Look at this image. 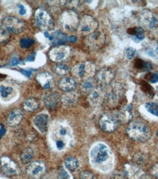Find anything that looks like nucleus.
<instances>
[{
    "mask_svg": "<svg viewBox=\"0 0 158 179\" xmlns=\"http://www.w3.org/2000/svg\"><path fill=\"white\" fill-rule=\"evenodd\" d=\"M114 71L108 67L102 68V69H100L97 72V76H96L98 84L102 85V86H106V85L109 84L114 80Z\"/></svg>",
    "mask_w": 158,
    "mask_h": 179,
    "instance_id": "13",
    "label": "nucleus"
},
{
    "mask_svg": "<svg viewBox=\"0 0 158 179\" xmlns=\"http://www.w3.org/2000/svg\"><path fill=\"white\" fill-rule=\"evenodd\" d=\"M77 86L76 82L72 78L64 77L59 82V87L65 92H71Z\"/></svg>",
    "mask_w": 158,
    "mask_h": 179,
    "instance_id": "20",
    "label": "nucleus"
},
{
    "mask_svg": "<svg viewBox=\"0 0 158 179\" xmlns=\"http://www.w3.org/2000/svg\"><path fill=\"white\" fill-rule=\"evenodd\" d=\"M21 73H22L23 75H25L26 76H27V77H30L32 74L33 72V70H25V69H21L20 71Z\"/></svg>",
    "mask_w": 158,
    "mask_h": 179,
    "instance_id": "45",
    "label": "nucleus"
},
{
    "mask_svg": "<svg viewBox=\"0 0 158 179\" xmlns=\"http://www.w3.org/2000/svg\"><path fill=\"white\" fill-rule=\"evenodd\" d=\"M60 176L62 179H70V175L62 168L60 170Z\"/></svg>",
    "mask_w": 158,
    "mask_h": 179,
    "instance_id": "43",
    "label": "nucleus"
},
{
    "mask_svg": "<svg viewBox=\"0 0 158 179\" xmlns=\"http://www.w3.org/2000/svg\"><path fill=\"white\" fill-rule=\"evenodd\" d=\"M2 27L10 33H19L24 28V23L15 16H6L2 20Z\"/></svg>",
    "mask_w": 158,
    "mask_h": 179,
    "instance_id": "8",
    "label": "nucleus"
},
{
    "mask_svg": "<svg viewBox=\"0 0 158 179\" xmlns=\"http://www.w3.org/2000/svg\"><path fill=\"white\" fill-rule=\"evenodd\" d=\"M56 146H57V149H58V150H62V149L65 148V142L63 141V140H59L56 142Z\"/></svg>",
    "mask_w": 158,
    "mask_h": 179,
    "instance_id": "42",
    "label": "nucleus"
},
{
    "mask_svg": "<svg viewBox=\"0 0 158 179\" xmlns=\"http://www.w3.org/2000/svg\"><path fill=\"white\" fill-rule=\"evenodd\" d=\"M127 134L132 140L141 142L149 140L151 135L149 125L141 120L131 121L127 129Z\"/></svg>",
    "mask_w": 158,
    "mask_h": 179,
    "instance_id": "1",
    "label": "nucleus"
},
{
    "mask_svg": "<svg viewBox=\"0 0 158 179\" xmlns=\"http://www.w3.org/2000/svg\"><path fill=\"white\" fill-rule=\"evenodd\" d=\"M18 63H19V60H18V57H14L13 58H12V61H11V65H12V66L16 65H18Z\"/></svg>",
    "mask_w": 158,
    "mask_h": 179,
    "instance_id": "48",
    "label": "nucleus"
},
{
    "mask_svg": "<svg viewBox=\"0 0 158 179\" xmlns=\"http://www.w3.org/2000/svg\"><path fill=\"white\" fill-rule=\"evenodd\" d=\"M62 28L67 31H73L78 27L79 20L77 13L73 10H66L59 18Z\"/></svg>",
    "mask_w": 158,
    "mask_h": 179,
    "instance_id": "3",
    "label": "nucleus"
},
{
    "mask_svg": "<svg viewBox=\"0 0 158 179\" xmlns=\"http://www.w3.org/2000/svg\"><path fill=\"white\" fill-rule=\"evenodd\" d=\"M70 48L67 46H56L49 52V58L51 61L59 63L67 58L70 54Z\"/></svg>",
    "mask_w": 158,
    "mask_h": 179,
    "instance_id": "12",
    "label": "nucleus"
},
{
    "mask_svg": "<svg viewBox=\"0 0 158 179\" xmlns=\"http://www.w3.org/2000/svg\"><path fill=\"white\" fill-rule=\"evenodd\" d=\"M5 132H6V129H5V128L4 127V125H0V139H1V138L5 135Z\"/></svg>",
    "mask_w": 158,
    "mask_h": 179,
    "instance_id": "46",
    "label": "nucleus"
},
{
    "mask_svg": "<svg viewBox=\"0 0 158 179\" xmlns=\"http://www.w3.org/2000/svg\"><path fill=\"white\" fill-rule=\"evenodd\" d=\"M35 54H32V55H30V56H29L28 58L27 59V62H33L34 60H35Z\"/></svg>",
    "mask_w": 158,
    "mask_h": 179,
    "instance_id": "49",
    "label": "nucleus"
},
{
    "mask_svg": "<svg viewBox=\"0 0 158 179\" xmlns=\"http://www.w3.org/2000/svg\"><path fill=\"white\" fill-rule=\"evenodd\" d=\"M127 33L132 35V39L136 43L141 41L145 38L144 29L141 27H136V28H130L128 29Z\"/></svg>",
    "mask_w": 158,
    "mask_h": 179,
    "instance_id": "25",
    "label": "nucleus"
},
{
    "mask_svg": "<svg viewBox=\"0 0 158 179\" xmlns=\"http://www.w3.org/2000/svg\"><path fill=\"white\" fill-rule=\"evenodd\" d=\"M23 118L22 112L18 109H15L10 112L7 118V123L10 126L14 127L18 125Z\"/></svg>",
    "mask_w": 158,
    "mask_h": 179,
    "instance_id": "21",
    "label": "nucleus"
},
{
    "mask_svg": "<svg viewBox=\"0 0 158 179\" xmlns=\"http://www.w3.org/2000/svg\"><path fill=\"white\" fill-rule=\"evenodd\" d=\"M156 134H157V141H158V130L157 131V132H156Z\"/></svg>",
    "mask_w": 158,
    "mask_h": 179,
    "instance_id": "51",
    "label": "nucleus"
},
{
    "mask_svg": "<svg viewBox=\"0 0 158 179\" xmlns=\"http://www.w3.org/2000/svg\"><path fill=\"white\" fill-rule=\"evenodd\" d=\"M13 93V88L12 87L5 86L2 84L0 85V96L2 99H7Z\"/></svg>",
    "mask_w": 158,
    "mask_h": 179,
    "instance_id": "33",
    "label": "nucleus"
},
{
    "mask_svg": "<svg viewBox=\"0 0 158 179\" xmlns=\"http://www.w3.org/2000/svg\"><path fill=\"white\" fill-rule=\"evenodd\" d=\"M59 134H60L62 136H65L66 134H67V129L65 127H62L61 129H59Z\"/></svg>",
    "mask_w": 158,
    "mask_h": 179,
    "instance_id": "47",
    "label": "nucleus"
},
{
    "mask_svg": "<svg viewBox=\"0 0 158 179\" xmlns=\"http://www.w3.org/2000/svg\"><path fill=\"white\" fill-rule=\"evenodd\" d=\"M157 95H158V87H157Z\"/></svg>",
    "mask_w": 158,
    "mask_h": 179,
    "instance_id": "52",
    "label": "nucleus"
},
{
    "mask_svg": "<svg viewBox=\"0 0 158 179\" xmlns=\"http://www.w3.org/2000/svg\"><path fill=\"white\" fill-rule=\"evenodd\" d=\"M72 73L75 77L86 79L95 73V65L91 62L78 63L72 68Z\"/></svg>",
    "mask_w": 158,
    "mask_h": 179,
    "instance_id": "4",
    "label": "nucleus"
},
{
    "mask_svg": "<svg viewBox=\"0 0 158 179\" xmlns=\"http://www.w3.org/2000/svg\"><path fill=\"white\" fill-rule=\"evenodd\" d=\"M80 179H97L95 176L89 171H83L79 176Z\"/></svg>",
    "mask_w": 158,
    "mask_h": 179,
    "instance_id": "38",
    "label": "nucleus"
},
{
    "mask_svg": "<svg viewBox=\"0 0 158 179\" xmlns=\"http://www.w3.org/2000/svg\"><path fill=\"white\" fill-rule=\"evenodd\" d=\"M145 107H146V110L148 111L149 113L158 117V105H157V104L152 103V102H148V103L145 104Z\"/></svg>",
    "mask_w": 158,
    "mask_h": 179,
    "instance_id": "34",
    "label": "nucleus"
},
{
    "mask_svg": "<svg viewBox=\"0 0 158 179\" xmlns=\"http://www.w3.org/2000/svg\"><path fill=\"white\" fill-rule=\"evenodd\" d=\"M10 37V33H8L2 26H0V43H7L9 40Z\"/></svg>",
    "mask_w": 158,
    "mask_h": 179,
    "instance_id": "35",
    "label": "nucleus"
},
{
    "mask_svg": "<svg viewBox=\"0 0 158 179\" xmlns=\"http://www.w3.org/2000/svg\"><path fill=\"white\" fill-rule=\"evenodd\" d=\"M134 161L136 164H138V165H144L146 161V157H145V155L144 154H137L134 156Z\"/></svg>",
    "mask_w": 158,
    "mask_h": 179,
    "instance_id": "37",
    "label": "nucleus"
},
{
    "mask_svg": "<svg viewBox=\"0 0 158 179\" xmlns=\"http://www.w3.org/2000/svg\"><path fill=\"white\" fill-rule=\"evenodd\" d=\"M149 80L150 81V82L153 83V84H155L158 82V73H155L151 74L150 77L149 78Z\"/></svg>",
    "mask_w": 158,
    "mask_h": 179,
    "instance_id": "41",
    "label": "nucleus"
},
{
    "mask_svg": "<svg viewBox=\"0 0 158 179\" xmlns=\"http://www.w3.org/2000/svg\"><path fill=\"white\" fill-rule=\"evenodd\" d=\"M35 126L40 132L44 133L46 131L47 125L48 123V115L46 113H40L35 117L33 120Z\"/></svg>",
    "mask_w": 158,
    "mask_h": 179,
    "instance_id": "18",
    "label": "nucleus"
},
{
    "mask_svg": "<svg viewBox=\"0 0 158 179\" xmlns=\"http://www.w3.org/2000/svg\"><path fill=\"white\" fill-rule=\"evenodd\" d=\"M62 101L64 105L71 106L75 105L78 101V94L75 92H67L62 96Z\"/></svg>",
    "mask_w": 158,
    "mask_h": 179,
    "instance_id": "23",
    "label": "nucleus"
},
{
    "mask_svg": "<svg viewBox=\"0 0 158 179\" xmlns=\"http://www.w3.org/2000/svg\"><path fill=\"white\" fill-rule=\"evenodd\" d=\"M141 88L142 90L144 91L149 98H151V99L154 96V95H155V91H154L153 87H151L149 83L144 82V81H142V82H141Z\"/></svg>",
    "mask_w": 158,
    "mask_h": 179,
    "instance_id": "32",
    "label": "nucleus"
},
{
    "mask_svg": "<svg viewBox=\"0 0 158 179\" xmlns=\"http://www.w3.org/2000/svg\"><path fill=\"white\" fill-rule=\"evenodd\" d=\"M40 104L38 101L35 98H29L25 100L23 102V109L27 111V112H34V111L37 110L39 107Z\"/></svg>",
    "mask_w": 158,
    "mask_h": 179,
    "instance_id": "26",
    "label": "nucleus"
},
{
    "mask_svg": "<svg viewBox=\"0 0 158 179\" xmlns=\"http://www.w3.org/2000/svg\"><path fill=\"white\" fill-rule=\"evenodd\" d=\"M59 101V95L57 93H51L44 97V103L49 109H54Z\"/></svg>",
    "mask_w": 158,
    "mask_h": 179,
    "instance_id": "24",
    "label": "nucleus"
},
{
    "mask_svg": "<svg viewBox=\"0 0 158 179\" xmlns=\"http://www.w3.org/2000/svg\"><path fill=\"white\" fill-rule=\"evenodd\" d=\"M118 119L121 122H128L131 120L133 118V106L132 104H130L125 107H124L122 110L119 111L118 115Z\"/></svg>",
    "mask_w": 158,
    "mask_h": 179,
    "instance_id": "22",
    "label": "nucleus"
},
{
    "mask_svg": "<svg viewBox=\"0 0 158 179\" xmlns=\"http://www.w3.org/2000/svg\"><path fill=\"white\" fill-rule=\"evenodd\" d=\"M106 40V35L102 31H95L91 35L86 36L85 44L91 49L97 50L104 46Z\"/></svg>",
    "mask_w": 158,
    "mask_h": 179,
    "instance_id": "9",
    "label": "nucleus"
},
{
    "mask_svg": "<svg viewBox=\"0 0 158 179\" xmlns=\"http://www.w3.org/2000/svg\"><path fill=\"white\" fill-rule=\"evenodd\" d=\"M46 172V165L43 162L36 161L31 163L27 168V173L33 179L41 178Z\"/></svg>",
    "mask_w": 158,
    "mask_h": 179,
    "instance_id": "11",
    "label": "nucleus"
},
{
    "mask_svg": "<svg viewBox=\"0 0 158 179\" xmlns=\"http://www.w3.org/2000/svg\"><path fill=\"white\" fill-rule=\"evenodd\" d=\"M97 27V21L92 16L86 15L79 21L78 31L81 35L88 36L95 33Z\"/></svg>",
    "mask_w": 158,
    "mask_h": 179,
    "instance_id": "5",
    "label": "nucleus"
},
{
    "mask_svg": "<svg viewBox=\"0 0 158 179\" xmlns=\"http://www.w3.org/2000/svg\"><path fill=\"white\" fill-rule=\"evenodd\" d=\"M53 71L57 75L65 76L67 75L68 72H69V68L66 65H64V64H57V65H55L53 67Z\"/></svg>",
    "mask_w": 158,
    "mask_h": 179,
    "instance_id": "31",
    "label": "nucleus"
},
{
    "mask_svg": "<svg viewBox=\"0 0 158 179\" xmlns=\"http://www.w3.org/2000/svg\"><path fill=\"white\" fill-rule=\"evenodd\" d=\"M0 163H1L3 171L7 175L13 176V175L18 173V165L11 158H10L7 156H3L0 159Z\"/></svg>",
    "mask_w": 158,
    "mask_h": 179,
    "instance_id": "17",
    "label": "nucleus"
},
{
    "mask_svg": "<svg viewBox=\"0 0 158 179\" xmlns=\"http://www.w3.org/2000/svg\"><path fill=\"white\" fill-rule=\"evenodd\" d=\"M65 165L67 167V169L69 170L70 171L74 172L76 171L79 168V161L75 157L69 156L65 159Z\"/></svg>",
    "mask_w": 158,
    "mask_h": 179,
    "instance_id": "28",
    "label": "nucleus"
},
{
    "mask_svg": "<svg viewBox=\"0 0 158 179\" xmlns=\"http://www.w3.org/2000/svg\"><path fill=\"white\" fill-rule=\"evenodd\" d=\"M18 8L19 14L21 15V16H23V15L26 14V13H27V10H26V8H24V6L21 5V4H18Z\"/></svg>",
    "mask_w": 158,
    "mask_h": 179,
    "instance_id": "44",
    "label": "nucleus"
},
{
    "mask_svg": "<svg viewBox=\"0 0 158 179\" xmlns=\"http://www.w3.org/2000/svg\"><path fill=\"white\" fill-rule=\"evenodd\" d=\"M155 52L157 54H158V43H157V48H156V49H155Z\"/></svg>",
    "mask_w": 158,
    "mask_h": 179,
    "instance_id": "50",
    "label": "nucleus"
},
{
    "mask_svg": "<svg viewBox=\"0 0 158 179\" xmlns=\"http://www.w3.org/2000/svg\"><path fill=\"white\" fill-rule=\"evenodd\" d=\"M136 52V51L135 49L131 48V47L127 49V50H126V55H127V59H133L134 56H135Z\"/></svg>",
    "mask_w": 158,
    "mask_h": 179,
    "instance_id": "39",
    "label": "nucleus"
},
{
    "mask_svg": "<svg viewBox=\"0 0 158 179\" xmlns=\"http://www.w3.org/2000/svg\"><path fill=\"white\" fill-rule=\"evenodd\" d=\"M151 172L156 178L158 179V163L155 164V165L151 167Z\"/></svg>",
    "mask_w": 158,
    "mask_h": 179,
    "instance_id": "40",
    "label": "nucleus"
},
{
    "mask_svg": "<svg viewBox=\"0 0 158 179\" xmlns=\"http://www.w3.org/2000/svg\"><path fill=\"white\" fill-rule=\"evenodd\" d=\"M36 79L40 86L44 89H49L53 84V76L47 72H42L37 74Z\"/></svg>",
    "mask_w": 158,
    "mask_h": 179,
    "instance_id": "19",
    "label": "nucleus"
},
{
    "mask_svg": "<svg viewBox=\"0 0 158 179\" xmlns=\"http://www.w3.org/2000/svg\"><path fill=\"white\" fill-rule=\"evenodd\" d=\"M135 66L136 69L141 70L142 71H150L153 69V66L151 63L144 61L141 59H136Z\"/></svg>",
    "mask_w": 158,
    "mask_h": 179,
    "instance_id": "29",
    "label": "nucleus"
},
{
    "mask_svg": "<svg viewBox=\"0 0 158 179\" xmlns=\"http://www.w3.org/2000/svg\"><path fill=\"white\" fill-rule=\"evenodd\" d=\"M34 156V151L32 148H26L21 153V160L23 164H28L31 161Z\"/></svg>",
    "mask_w": 158,
    "mask_h": 179,
    "instance_id": "30",
    "label": "nucleus"
},
{
    "mask_svg": "<svg viewBox=\"0 0 158 179\" xmlns=\"http://www.w3.org/2000/svg\"><path fill=\"white\" fill-rule=\"evenodd\" d=\"M119 119L111 113L102 114L99 118V125L103 131L110 132L114 131L119 125Z\"/></svg>",
    "mask_w": 158,
    "mask_h": 179,
    "instance_id": "6",
    "label": "nucleus"
},
{
    "mask_svg": "<svg viewBox=\"0 0 158 179\" xmlns=\"http://www.w3.org/2000/svg\"><path fill=\"white\" fill-rule=\"evenodd\" d=\"M96 87V82L92 78H88L84 79L81 84V88L83 92L86 93H90Z\"/></svg>",
    "mask_w": 158,
    "mask_h": 179,
    "instance_id": "27",
    "label": "nucleus"
},
{
    "mask_svg": "<svg viewBox=\"0 0 158 179\" xmlns=\"http://www.w3.org/2000/svg\"><path fill=\"white\" fill-rule=\"evenodd\" d=\"M106 99V93L101 87H96L89 95V101L95 106L101 105Z\"/></svg>",
    "mask_w": 158,
    "mask_h": 179,
    "instance_id": "16",
    "label": "nucleus"
},
{
    "mask_svg": "<svg viewBox=\"0 0 158 179\" xmlns=\"http://www.w3.org/2000/svg\"><path fill=\"white\" fill-rule=\"evenodd\" d=\"M125 175L129 179H151L137 166L127 164L125 166Z\"/></svg>",
    "mask_w": 158,
    "mask_h": 179,
    "instance_id": "15",
    "label": "nucleus"
},
{
    "mask_svg": "<svg viewBox=\"0 0 158 179\" xmlns=\"http://www.w3.org/2000/svg\"><path fill=\"white\" fill-rule=\"evenodd\" d=\"M123 93L124 88L122 85L118 84V83L113 84L108 93L106 94L108 103L111 104V105L117 104L119 101V100L121 99Z\"/></svg>",
    "mask_w": 158,
    "mask_h": 179,
    "instance_id": "14",
    "label": "nucleus"
},
{
    "mask_svg": "<svg viewBox=\"0 0 158 179\" xmlns=\"http://www.w3.org/2000/svg\"><path fill=\"white\" fill-rule=\"evenodd\" d=\"M35 21L37 27L43 30H48L54 26V21L51 15L45 10L37 9L35 13Z\"/></svg>",
    "mask_w": 158,
    "mask_h": 179,
    "instance_id": "7",
    "label": "nucleus"
},
{
    "mask_svg": "<svg viewBox=\"0 0 158 179\" xmlns=\"http://www.w3.org/2000/svg\"><path fill=\"white\" fill-rule=\"evenodd\" d=\"M21 46L22 48H29L30 46H32V45L35 43V40L32 38H23V39L21 40L20 41Z\"/></svg>",
    "mask_w": 158,
    "mask_h": 179,
    "instance_id": "36",
    "label": "nucleus"
},
{
    "mask_svg": "<svg viewBox=\"0 0 158 179\" xmlns=\"http://www.w3.org/2000/svg\"><path fill=\"white\" fill-rule=\"evenodd\" d=\"M141 24L147 29H154L158 24V18L156 15L149 10H145L139 16Z\"/></svg>",
    "mask_w": 158,
    "mask_h": 179,
    "instance_id": "10",
    "label": "nucleus"
},
{
    "mask_svg": "<svg viewBox=\"0 0 158 179\" xmlns=\"http://www.w3.org/2000/svg\"><path fill=\"white\" fill-rule=\"evenodd\" d=\"M111 152L107 146L103 143H97L91 148L90 158L91 162L95 165H100L109 159Z\"/></svg>",
    "mask_w": 158,
    "mask_h": 179,
    "instance_id": "2",
    "label": "nucleus"
}]
</instances>
